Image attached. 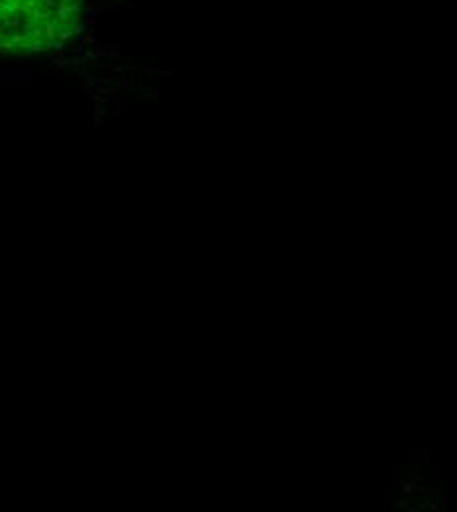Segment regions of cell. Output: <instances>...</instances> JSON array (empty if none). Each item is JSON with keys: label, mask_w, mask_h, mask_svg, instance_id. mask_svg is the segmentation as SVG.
<instances>
[{"label": "cell", "mask_w": 457, "mask_h": 512, "mask_svg": "<svg viewBox=\"0 0 457 512\" xmlns=\"http://www.w3.org/2000/svg\"><path fill=\"white\" fill-rule=\"evenodd\" d=\"M81 0H2V56L58 50L81 30Z\"/></svg>", "instance_id": "1"}]
</instances>
